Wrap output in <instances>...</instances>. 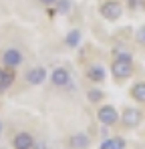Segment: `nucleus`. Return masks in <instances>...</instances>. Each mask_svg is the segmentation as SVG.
<instances>
[{"instance_id":"1","label":"nucleus","mask_w":145,"mask_h":149,"mask_svg":"<svg viewBox=\"0 0 145 149\" xmlns=\"http://www.w3.org/2000/svg\"><path fill=\"white\" fill-rule=\"evenodd\" d=\"M111 73L117 81H125L133 74V58H113Z\"/></svg>"},{"instance_id":"2","label":"nucleus","mask_w":145,"mask_h":149,"mask_svg":"<svg viewBox=\"0 0 145 149\" xmlns=\"http://www.w3.org/2000/svg\"><path fill=\"white\" fill-rule=\"evenodd\" d=\"M99 10H101V16L105 20H111V22L119 20L121 16H123V4H121L119 0H105Z\"/></svg>"},{"instance_id":"3","label":"nucleus","mask_w":145,"mask_h":149,"mask_svg":"<svg viewBox=\"0 0 145 149\" xmlns=\"http://www.w3.org/2000/svg\"><path fill=\"white\" fill-rule=\"evenodd\" d=\"M97 119H99V123L111 127V125H115L119 121V111H117L113 105H103V107H99V111H97Z\"/></svg>"},{"instance_id":"4","label":"nucleus","mask_w":145,"mask_h":149,"mask_svg":"<svg viewBox=\"0 0 145 149\" xmlns=\"http://www.w3.org/2000/svg\"><path fill=\"white\" fill-rule=\"evenodd\" d=\"M143 121V113L139 109H125V113L121 115V123L125 125L127 129H135L139 127Z\"/></svg>"},{"instance_id":"5","label":"nucleus","mask_w":145,"mask_h":149,"mask_svg":"<svg viewBox=\"0 0 145 149\" xmlns=\"http://www.w3.org/2000/svg\"><path fill=\"white\" fill-rule=\"evenodd\" d=\"M12 145H14V149H34L36 143H34V137H32L30 133L20 131V133H16V135H14Z\"/></svg>"},{"instance_id":"6","label":"nucleus","mask_w":145,"mask_h":149,"mask_svg":"<svg viewBox=\"0 0 145 149\" xmlns=\"http://www.w3.org/2000/svg\"><path fill=\"white\" fill-rule=\"evenodd\" d=\"M2 61H4L6 69H16V67L22 63V52L18 49H8L2 54Z\"/></svg>"},{"instance_id":"7","label":"nucleus","mask_w":145,"mask_h":149,"mask_svg":"<svg viewBox=\"0 0 145 149\" xmlns=\"http://www.w3.org/2000/svg\"><path fill=\"white\" fill-rule=\"evenodd\" d=\"M91 145V137L87 135V133H75L69 137V147L71 149H89Z\"/></svg>"},{"instance_id":"8","label":"nucleus","mask_w":145,"mask_h":149,"mask_svg":"<svg viewBox=\"0 0 145 149\" xmlns=\"http://www.w3.org/2000/svg\"><path fill=\"white\" fill-rule=\"evenodd\" d=\"M50 81H52V85H54V87H67V85L71 83V73H69L67 69L59 67V69H54V71H52Z\"/></svg>"},{"instance_id":"9","label":"nucleus","mask_w":145,"mask_h":149,"mask_svg":"<svg viewBox=\"0 0 145 149\" xmlns=\"http://www.w3.org/2000/svg\"><path fill=\"white\" fill-rule=\"evenodd\" d=\"M26 81L30 85H43L47 81V69L45 67H32L28 73H26Z\"/></svg>"},{"instance_id":"10","label":"nucleus","mask_w":145,"mask_h":149,"mask_svg":"<svg viewBox=\"0 0 145 149\" xmlns=\"http://www.w3.org/2000/svg\"><path fill=\"white\" fill-rule=\"evenodd\" d=\"M87 77H89L93 83H103V81H105V77H107V71H105V67H103V65L95 63V65H91V67H89Z\"/></svg>"},{"instance_id":"11","label":"nucleus","mask_w":145,"mask_h":149,"mask_svg":"<svg viewBox=\"0 0 145 149\" xmlns=\"http://www.w3.org/2000/svg\"><path fill=\"white\" fill-rule=\"evenodd\" d=\"M131 97L137 101V103H145V83H135L131 87Z\"/></svg>"},{"instance_id":"12","label":"nucleus","mask_w":145,"mask_h":149,"mask_svg":"<svg viewBox=\"0 0 145 149\" xmlns=\"http://www.w3.org/2000/svg\"><path fill=\"white\" fill-rule=\"evenodd\" d=\"M14 81V73L10 71H0V93H4Z\"/></svg>"},{"instance_id":"13","label":"nucleus","mask_w":145,"mask_h":149,"mask_svg":"<svg viewBox=\"0 0 145 149\" xmlns=\"http://www.w3.org/2000/svg\"><path fill=\"white\" fill-rule=\"evenodd\" d=\"M101 149H125V139H121V137L107 139V141H103Z\"/></svg>"},{"instance_id":"14","label":"nucleus","mask_w":145,"mask_h":149,"mask_svg":"<svg viewBox=\"0 0 145 149\" xmlns=\"http://www.w3.org/2000/svg\"><path fill=\"white\" fill-rule=\"evenodd\" d=\"M65 42H67V47H79V42H81V32L79 30H71V32H67V38H65Z\"/></svg>"},{"instance_id":"15","label":"nucleus","mask_w":145,"mask_h":149,"mask_svg":"<svg viewBox=\"0 0 145 149\" xmlns=\"http://www.w3.org/2000/svg\"><path fill=\"white\" fill-rule=\"evenodd\" d=\"M113 58H133L131 50H127L125 47H115L113 49Z\"/></svg>"},{"instance_id":"16","label":"nucleus","mask_w":145,"mask_h":149,"mask_svg":"<svg viewBox=\"0 0 145 149\" xmlns=\"http://www.w3.org/2000/svg\"><path fill=\"white\" fill-rule=\"evenodd\" d=\"M87 97H89V101H91V103H99V101L103 99L105 95H103V91H99V89H91V91L87 93Z\"/></svg>"},{"instance_id":"17","label":"nucleus","mask_w":145,"mask_h":149,"mask_svg":"<svg viewBox=\"0 0 145 149\" xmlns=\"http://www.w3.org/2000/svg\"><path fill=\"white\" fill-rule=\"evenodd\" d=\"M135 38H137V42H139L141 47H145V24L137 28V32H135Z\"/></svg>"},{"instance_id":"18","label":"nucleus","mask_w":145,"mask_h":149,"mask_svg":"<svg viewBox=\"0 0 145 149\" xmlns=\"http://www.w3.org/2000/svg\"><path fill=\"white\" fill-rule=\"evenodd\" d=\"M129 6H133V8H139V6H141V2H139V0H129Z\"/></svg>"},{"instance_id":"19","label":"nucleus","mask_w":145,"mask_h":149,"mask_svg":"<svg viewBox=\"0 0 145 149\" xmlns=\"http://www.w3.org/2000/svg\"><path fill=\"white\" fill-rule=\"evenodd\" d=\"M59 0H40V4H45V6H50V4H56Z\"/></svg>"},{"instance_id":"20","label":"nucleus","mask_w":145,"mask_h":149,"mask_svg":"<svg viewBox=\"0 0 145 149\" xmlns=\"http://www.w3.org/2000/svg\"><path fill=\"white\" fill-rule=\"evenodd\" d=\"M0 133H2V123H0Z\"/></svg>"}]
</instances>
